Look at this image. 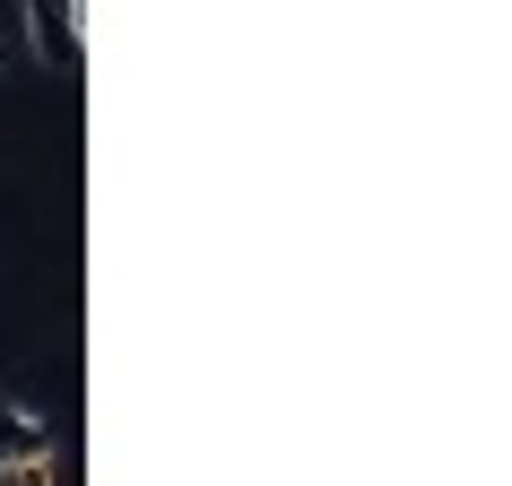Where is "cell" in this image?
<instances>
[{"instance_id":"obj_1","label":"cell","mask_w":512,"mask_h":486,"mask_svg":"<svg viewBox=\"0 0 512 486\" xmlns=\"http://www.w3.org/2000/svg\"><path fill=\"white\" fill-rule=\"evenodd\" d=\"M27 460H53V426H44L35 408L0 400V478H9V469H27Z\"/></svg>"},{"instance_id":"obj_2","label":"cell","mask_w":512,"mask_h":486,"mask_svg":"<svg viewBox=\"0 0 512 486\" xmlns=\"http://www.w3.org/2000/svg\"><path fill=\"white\" fill-rule=\"evenodd\" d=\"M0 486H53V460H27V469H9Z\"/></svg>"}]
</instances>
